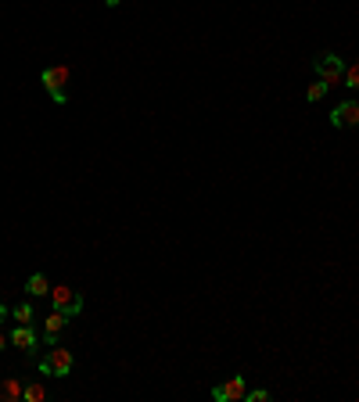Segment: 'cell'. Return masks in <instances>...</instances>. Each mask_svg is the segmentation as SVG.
Here are the masks:
<instances>
[{
  "label": "cell",
  "mask_w": 359,
  "mask_h": 402,
  "mask_svg": "<svg viewBox=\"0 0 359 402\" xmlns=\"http://www.w3.org/2000/svg\"><path fill=\"white\" fill-rule=\"evenodd\" d=\"M72 366H76V356L62 345H50L40 359H36V370L43 377H69L72 374Z\"/></svg>",
  "instance_id": "1"
},
{
  "label": "cell",
  "mask_w": 359,
  "mask_h": 402,
  "mask_svg": "<svg viewBox=\"0 0 359 402\" xmlns=\"http://www.w3.org/2000/svg\"><path fill=\"white\" fill-rule=\"evenodd\" d=\"M313 69H316V76H320L327 86H331V90L345 83V61H341L338 54H331V51L316 54V58H313Z\"/></svg>",
  "instance_id": "2"
},
{
  "label": "cell",
  "mask_w": 359,
  "mask_h": 402,
  "mask_svg": "<svg viewBox=\"0 0 359 402\" xmlns=\"http://www.w3.org/2000/svg\"><path fill=\"white\" fill-rule=\"evenodd\" d=\"M40 83H43V90L50 94V101H54V105H65V101H69V94H65L69 69H65V65H47V69L40 72Z\"/></svg>",
  "instance_id": "3"
},
{
  "label": "cell",
  "mask_w": 359,
  "mask_h": 402,
  "mask_svg": "<svg viewBox=\"0 0 359 402\" xmlns=\"http://www.w3.org/2000/svg\"><path fill=\"white\" fill-rule=\"evenodd\" d=\"M50 305L57 309V313H69V316H79L83 313V295L69 284H57L50 288Z\"/></svg>",
  "instance_id": "4"
},
{
  "label": "cell",
  "mask_w": 359,
  "mask_h": 402,
  "mask_svg": "<svg viewBox=\"0 0 359 402\" xmlns=\"http://www.w3.org/2000/svg\"><path fill=\"white\" fill-rule=\"evenodd\" d=\"M245 391H248V388H245V377H241V374H233V377L212 384V398H216V402H241Z\"/></svg>",
  "instance_id": "5"
},
{
  "label": "cell",
  "mask_w": 359,
  "mask_h": 402,
  "mask_svg": "<svg viewBox=\"0 0 359 402\" xmlns=\"http://www.w3.org/2000/svg\"><path fill=\"white\" fill-rule=\"evenodd\" d=\"M331 126L334 130H355L359 126V101H341L331 112Z\"/></svg>",
  "instance_id": "6"
},
{
  "label": "cell",
  "mask_w": 359,
  "mask_h": 402,
  "mask_svg": "<svg viewBox=\"0 0 359 402\" xmlns=\"http://www.w3.org/2000/svg\"><path fill=\"white\" fill-rule=\"evenodd\" d=\"M8 337H11L15 349H22L29 359H36V334H33V327H29V323H18Z\"/></svg>",
  "instance_id": "7"
},
{
  "label": "cell",
  "mask_w": 359,
  "mask_h": 402,
  "mask_svg": "<svg viewBox=\"0 0 359 402\" xmlns=\"http://www.w3.org/2000/svg\"><path fill=\"white\" fill-rule=\"evenodd\" d=\"M69 313H57V309H54V313L43 320V345H57V337H62V330L69 327Z\"/></svg>",
  "instance_id": "8"
},
{
  "label": "cell",
  "mask_w": 359,
  "mask_h": 402,
  "mask_svg": "<svg viewBox=\"0 0 359 402\" xmlns=\"http://www.w3.org/2000/svg\"><path fill=\"white\" fill-rule=\"evenodd\" d=\"M25 295L29 298H50V281H47V273H33L25 281Z\"/></svg>",
  "instance_id": "9"
},
{
  "label": "cell",
  "mask_w": 359,
  "mask_h": 402,
  "mask_svg": "<svg viewBox=\"0 0 359 402\" xmlns=\"http://www.w3.org/2000/svg\"><path fill=\"white\" fill-rule=\"evenodd\" d=\"M327 90H331V86H327L323 79H316V83H313V86L306 90V101H309V105H316V101H323V98H327Z\"/></svg>",
  "instance_id": "10"
},
{
  "label": "cell",
  "mask_w": 359,
  "mask_h": 402,
  "mask_svg": "<svg viewBox=\"0 0 359 402\" xmlns=\"http://www.w3.org/2000/svg\"><path fill=\"white\" fill-rule=\"evenodd\" d=\"M11 316H15V323H33V305H29V302L15 305V309H11Z\"/></svg>",
  "instance_id": "11"
},
{
  "label": "cell",
  "mask_w": 359,
  "mask_h": 402,
  "mask_svg": "<svg viewBox=\"0 0 359 402\" xmlns=\"http://www.w3.org/2000/svg\"><path fill=\"white\" fill-rule=\"evenodd\" d=\"M341 86H352V90H359V61L345 65V83H341Z\"/></svg>",
  "instance_id": "12"
},
{
  "label": "cell",
  "mask_w": 359,
  "mask_h": 402,
  "mask_svg": "<svg viewBox=\"0 0 359 402\" xmlns=\"http://www.w3.org/2000/svg\"><path fill=\"white\" fill-rule=\"evenodd\" d=\"M43 395H47L43 384H25V388H22V398H25V402H40Z\"/></svg>",
  "instance_id": "13"
},
{
  "label": "cell",
  "mask_w": 359,
  "mask_h": 402,
  "mask_svg": "<svg viewBox=\"0 0 359 402\" xmlns=\"http://www.w3.org/2000/svg\"><path fill=\"white\" fill-rule=\"evenodd\" d=\"M245 402H269V391L266 388H252V391H245Z\"/></svg>",
  "instance_id": "14"
},
{
  "label": "cell",
  "mask_w": 359,
  "mask_h": 402,
  "mask_svg": "<svg viewBox=\"0 0 359 402\" xmlns=\"http://www.w3.org/2000/svg\"><path fill=\"white\" fill-rule=\"evenodd\" d=\"M4 395H22V384H18V381H8V384H4Z\"/></svg>",
  "instance_id": "15"
},
{
  "label": "cell",
  "mask_w": 359,
  "mask_h": 402,
  "mask_svg": "<svg viewBox=\"0 0 359 402\" xmlns=\"http://www.w3.org/2000/svg\"><path fill=\"white\" fill-rule=\"evenodd\" d=\"M8 342H11V337H8L4 330H0V352H4V349H8Z\"/></svg>",
  "instance_id": "16"
},
{
  "label": "cell",
  "mask_w": 359,
  "mask_h": 402,
  "mask_svg": "<svg viewBox=\"0 0 359 402\" xmlns=\"http://www.w3.org/2000/svg\"><path fill=\"white\" fill-rule=\"evenodd\" d=\"M8 320V305H4V298H0V323Z\"/></svg>",
  "instance_id": "17"
},
{
  "label": "cell",
  "mask_w": 359,
  "mask_h": 402,
  "mask_svg": "<svg viewBox=\"0 0 359 402\" xmlns=\"http://www.w3.org/2000/svg\"><path fill=\"white\" fill-rule=\"evenodd\" d=\"M104 4H108V8H118V4H123V0H104Z\"/></svg>",
  "instance_id": "18"
}]
</instances>
